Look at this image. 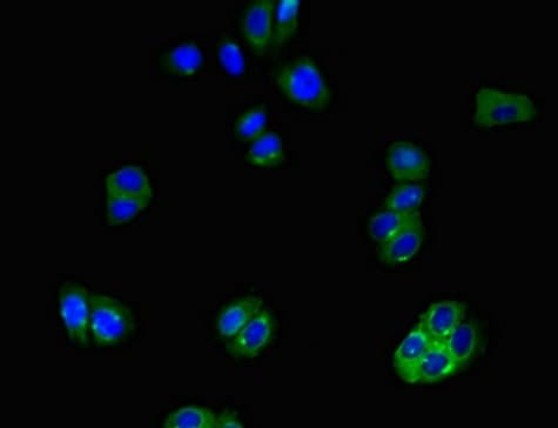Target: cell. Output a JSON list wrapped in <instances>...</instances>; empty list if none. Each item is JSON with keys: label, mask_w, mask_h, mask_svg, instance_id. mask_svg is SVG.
<instances>
[{"label": "cell", "mask_w": 558, "mask_h": 428, "mask_svg": "<svg viewBox=\"0 0 558 428\" xmlns=\"http://www.w3.org/2000/svg\"><path fill=\"white\" fill-rule=\"evenodd\" d=\"M275 82L288 100L308 111H325L332 103V90L309 56L295 57L282 65Z\"/></svg>", "instance_id": "obj_1"}, {"label": "cell", "mask_w": 558, "mask_h": 428, "mask_svg": "<svg viewBox=\"0 0 558 428\" xmlns=\"http://www.w3.org/2000/svg\"><path fill=\"white\" fill-rule=\"evenodd\" d=\"M264 306V300L259 297L248 296L234 300L224 307L217 319L219 336L231 340L257 316Z\"/></svg>", "instance_id": "obj_12"}, {"label": "cell", "mask_w": 558, "mask_h": 428, "mask_svg": "<svg viewBox=\"0 0 558 428\" xmlns=\"http://www.w3.org/2000/svg\"><path fill=\"white\" fill-rule=\"evenodd\" d=\"M466 317V305L459 300H442L428 307L420 316L422 325L432 341H447Z\"/></svg>", "instance_id": "obj_9"}, {"label": "cell", "mask_w": 558, "mask_h": 428, "mask_svg": "<svg viewBox=\"0 0 558 428\" xmlns=\"http://www.w3.org/2000/svg\"><path fill=\"white\" fill-rule=\"evenodd\" d=\"M423 226L421 213L396 212L391 210L375 213L369 219L367 231L373 242L381 244L393 238L396 234Z\"/></svg>", "instance_id": "obj_14"}, {"label": "cell", "mask_w": 558, "mask_h": 428, "mask_svg": "<svg viewBox=\"0 0 558 428\" xmlns=\"http://www.w3.org/2000/svg\"><path fill=\"white\" fill-rule=\"evenodd\" d=\"M275 6L277 0H255L242 15L241 35L260 57L272 48Z\"/></svg>", "instance_id": "obj_5"}, {"label": "cell", "mask_w": 558, "mask_h": 428, "mask_svg": "<svg viewBox=\"0 0 558 428\" xmlns=\"http://www.w3.org/2000/svg\"><path fill=\"white\" fill-rule=\"evenodd\" d=\"M430 159L418 145L396 142L388 147L386 166L396 183H414L426 179L430 173Z\"/></svg>", "instance_id": "obj_7"}, {"label": "cell", "mask_w": 558, "mask_h": 428, "mask_svg": "<svg viewBox=\"0 0 558 428\" xmlns=\"http://www.w3.org/2000/svg\"><path fill=\"white\" fill-rule=\"evenodd\" d=\"M129 309L119 300L106 296H90V330L99 347L113 346L129 337L134 330Z\"/></svg>", "instance_id": "obj_3"}, {"label": "cell", "mask_w": 558, "mask_h": 428, "mask_svg": "<svg viewBox=\"0 0 558 428\" xmlns=\"http://www.w3.org/2000/svg\"><path fill=\"white\" fill-rule=\"evenodd\" d=\"M460 371L467 369L477 356L481 345L479 325L474 320H463L446 341Z\"/></svg>", "instance_id": "obj_16"}, {"label": "cell", "mask_w": 558, "mask_h": 428, "mask_svg": "<svg viewBox=\"0 0 558 428\" xmlns=\"http://www.w3.org/2000/svg\"><path fill=\"white\" fill-rule=\"evenodd\" d=\"M204 53L200 46L190 40L173 48L161 58V68L168 75L186 78L196 75L204 64Z\"/></svg>", "instance_id": "obj_15"}, {"label": "cell", "mask_w": 558, "mask_h": 428, "mask_svg": "<svg viewBox=\"0 0 558 428\" xmlns=\"http://www.w3.org/2000/svg\"><path fill=\"white\" fill-rule=\"evenodd\" d=\"M426 197L425 186L403 183L395 186L385 200L387 210L396 212L419 211Z\"/></svg>", "instance_id": "obj_20"}, {"label": "cell", "mask_w": 558, "mask_h": 428, "mask_svg": "<svg viewBox=\"0 0 558 428\" xmlns=\"http://www.w3.org/2000/svg\"><path fill=\"white\" fill-rule=\"evenodd\" d=\"M285 149L277 133L266 132L252 143L246 153V160L253 166L272 169L285 162Z\"/></svg>", "instance_id": "obj_17"}, {"label": "cell", "mask_w": 558, "mask_h": 428, "mask_svg": "<svg viewBox=\"0 0 558 428\" xmlns=\"http://www.w3.org/2000/svg\"><path fill=\"white\" fill-rule=\"evenodd\" d=\"M423 240H425L423 226L413 227L379 244L378 258L382 264L389 266L406 264L420 252Z\"/></svg>", "instance_id": "obj_13"}, {"label": "cell", "mask_w": 558, "mask_h": 428, "mask_svg": "<svg viewBox=\"0 0 558 428\" xmlns=\"http://www.w3.org/2000/svg\"><path fill=\"white\" fill-rule=\"evenodd\" d=\"M165 428H217V414L205 407L187 406L168 416Z\"/></svg>", "instance_id": "obj_21"}, {"label": "cell", "mask_w": 558, "mask_h": 428, "mask_svg": "<svg viewBox=\"0 0 558 428\" xmlns=\"http://www.w3.org/2000/svg\"><path fill=\"white\" fill-rule=\"evenodd\" d=\"M150 200L107 197V224L110 226L129 223L149 206Z\"/></svg>", "instance_id": "obj_22"}, {"label": "cell", "mask_w": 558, "mask_h": 428, "mask_svg": "<svg viewBox=\"0 0 558 428\" xmlns=\"http://www.w3.org/2000/svg\"><path fill=\"white\" fill-rule=\"evenodd\" d=\"M432 343L419 323L402 340L393 356V367L398 377L409 385H418L420 364Z\"/></svg>", "instance_id": "obj_8"}, {"label": "cell", "mask_w": 558, "mask_h": 428, "mask_svg": "<svg viewBox=\"0 0 558 428\" xmlns=\"http://www.w3.org/2000/svg\"><path fill=\"white\" fill-rule=\"evenodd\" d=\"M105 184L109 197L150 200L153 195L149 177L138 166H124L111 173Z\"/></svg>", "instance_id": "obj_10"}, {"label": "cell", "mask_w": 558, "mask_h": 428, "mask_svg": "<svg viewBox=\"0 0 558 428\" xmlns=\"http://www.w3.org/2000/svg\"><path fill=\"white\" fill-rule=\"evenodd\" d=\"M218 58L223 69L231 76H241L246 69L244 52L231 37H223L217 46Z\"/></svg>", "instance_id": "obj_23"}, {"label": "cell", "mask_w": 558, "mask_h": 428, "mask_svg": "<svg viewBox=\"0 0 558 428\" xmlns=\"http://www.w3.org/2000/svg\"><path fill=\"white\" fill-rule=\"evenodd\" d=\"M300 6L299 0H280V2H277L273 22V48H282L297 33Z\"/></svg>", "instance_id": "obj_18"}, {"label": "cell", "mask_w": 558, "mask_h": 428, "mask_svg": "<svg viewBox=\"0 0 558 428\" xmlns=\"http://www.w3.org/2000/svg\"><path fill=\"white\" fill-rule=\"evenodd\" d=\"M267 120L268 112L265 104L252 107L235 120V137L241 142H255L267 132Z\"/></svg>", "instance_id": "obj_19"}, {"label": "cell", "mask_w": 558, "mask_h": 428, "mask_svg": "<svg viewBox=\"0 0 558 428\" xmlns=\"http://www.w3.org/2000/svg\"><path fill=\"white\" fill-rule=\"evenodd\" d=\"M244 424L241 423L237 414L231 411H224L217 416V428H242Z\"/></svg>", "instance_id": "obj_24"}, {"label": "cell", "mask_w": 558, "mask_h": 428, "mask_svg": "<svg viewBox=\"0 0 558 428\" xmlns=\"http://www.w3.org/2000/svg\"><path fill=\"white\" fill-rule=\"evenodd\" d=\"M457 372H460V367L450 353L446 341H432L420 364L418 384H438L453 377Z\"/></svg>", "instance_id": "obj_11"}, {"label": "cell", "mask_w": 558, "mask_h": 428, "mask_svg": "<svg viewBox=\"0 0 558 428\" xmlns=\"http://www.w3.org/2000/svg\"><path fill=\"white\" fill-rule=\"evenodd\" d=\"M277 324L272 314L261 310L237 336L227 344L226 350L234 358L253 359L272 344Z\"/></svg>", "instance_id": "obj_6"}, {"label": "cell", "mask_w": 558, "mask_h": 428, "mask_svg": "<svg viewBox=\"0 0 558 428\" xmlns=\"http://www.w3.org/2000/svg\"><path fill=\"white\" fill-rule=\"evenodd\" d=\"M60 314L73 344L86 346L91 337L90 294L83 286L65 284L59 291Z\"/></svg>", "instance_id": "obj_4"}, {"label": "cell", "mask_w": 558, "mask_h": 428, "mask_svg": "<svg viewBox=\"0 0 558 428\" xmlns=\"http://www.w3.org/2000/svg\"><path fill=\"white\" fill-rule=\"evenodd\" d=\"M534 100L523 93L483 88L476 95L474 123L482 129L529 123L537 117Z\"/></svg>", "instance_id": "obj_2"}]
</instances>
